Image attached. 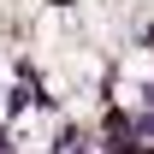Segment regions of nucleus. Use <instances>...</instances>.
Wrapping results in <instances>:
<instances>
[{
  "instance_id": "nucleus-1",
  "label": "nucleus",
  "mask_w": 154,
  "mask_h": 154,
  "mask_svg": "<svg viewBox=\"0 0 154 154\" xmlns=\"http://www.w3.org/2000/svg\"><path fill=\"white\" fill-rule=\"evenodd\" d=\"M136 131H142V136H154V113H142V119H136Z\"/></svg>"
},
{
  "instance_id": "nucleus-2",
  "label": "nucleus",
  "mask_w": 154,
  "mask_h": 154,
  "mask_svg": "<svg viewBox=\"0 0 154 154\" xmlns=\"http://www.w3.org/2000/svg\"><path fill=\"white\" fill-rule=\"evenodd\" d=\"M0 154H6V136H0Z\"/></svg>"
}]
</instances>
